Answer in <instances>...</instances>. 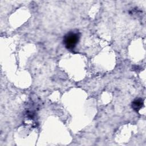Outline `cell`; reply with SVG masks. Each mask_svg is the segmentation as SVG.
Masks as SVG:
<instances>
[{
  "instance_id": "6da1fadb",
  "label": "cell",
  "mask_w": 146,
  "mask_h": 146,
  "mask_svg": "<svg viewBox=\"0 0 146 146\" xmlns=\"http://www.w3.org/2000/svg\"><path fill=\"white\" fill-rule=\"evenodd\" d=\"M79 34L78 33L70 32L64 37L63 43L68 49L74 48L79 40Z\"/></svg>"
},
{
  "instance_id": "7a4b0ae2",
  "label": "cell",
  "mask_w": 146,
  "mask_h": 146,
  "mask_svg": "<svg viewBox=\"0 0 146 146\" xmlns=\"http://www.w3.org/2000/svg\"><path fill=\"white\" fill-rule=\"evenodd\" d=\"M143 105V100L142 99H140V98H138L134 100V101L132 103V108L136 111H139Z\"/></svg>"
}]
</instances>
